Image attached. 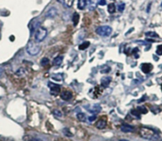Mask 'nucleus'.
<instances>
[{
    "mask_svg": "<svg viewBox=\"0 0 162 141\" xmlns=\"http://www.w3.org/2000/svg\"><path fill=\"white\" fill-rule=\"evenodd\" d=\"M124 9H125V3L121 2V3H120V4L118 5V10H119V11L123 12V10H124Z\"/></svg>",
    "mask_w": 162,
    "mask_h": 141,
    "instance_id": "5701e85b",
    "label": "nucleus"
},
{
    "mask_svg": "<svg viewBox=\"0 0 162 141\" xmlns=\"http://www.w3.org/2000/svg\"><path fill=\"white\" fill-rule=\"evenodd\" d=\"M41 48L33 41H29L26 46V51L30 56H36L40 52Z\"/></svg>",
    "mask_w": 162,
    "mask_h": 141,
    "instance_id": "f03ea898",
    "label": "nucleus"
},
{
    "mask_svg": "<svg viewBox=\"0 0 162 141\" xmlns=\"http://www.w3.org/2000/svg\"><path fill=\"white\" fill-rule=\"evenodd\" d=\"M108 11L110 14H113L115 11V6L114 3H110L108 5Z\"/></svg>",
    "mask_w": 162,
    "mask_h": 141,
    "instance_id": "6ab92c4d",
    "label": "nucleus"
},
{
    "mask_svg": "<svg viewBox=\"0 0 162 141\" xmlns=\"http://www.w3.org/2000/svg\"><path fill=\"white\" fill-rule=\"evenodd\" d=\"M161 7H162V3H161Z\"/></svg>",
    "mask_w": 162,
    "mask_h": 141,
    "instance_id": "2f4dec72",
    "label": "nucleus"
},
{
    "mask_svg": "<svg viewBox=\"0 0 162 141\" xmlns=\"http://www.w3.org/2000/svg\"><path fill=\"white\" fill-rule=\"evenodd\" d=\"M63 62V57H57L56 58H55L53 64L55 65H60Z\"/></svg>",
    "mask_w": 162,
    "mask_h": 141,
    "instance_id": "aec40b11",
    "label": "nucleus"
},
{
    "mask_svg": "<svg viewBox=\"0 0 162 141\" xmlns=\"http://www.w3.org/2000/svg\"><path fill=\"white\" fill-rule=\"evenodd\" d=\"M112 32V29L108 26H99L96 29V33L101 37H108Z\"/></svg>",
    "mask_w": 162,
    "mask_h": 141,
    "instance_id": "20e7f679",
    "label": "nucleus"
},
{
    "mask_svg": "<svg viewBox=\"0 0 162 141\" xmlns=\"http://www.w3.org/2000/svg\"><path fill=\"white\" fill-rule=\"evenodd\" d=\"M146 36H149V37H158V35L156 33H153V32H148V33H146Z\"/></svg>",
    "mask_w": 162,
    "mask_h": 141,
    "instance_id": "b1692460",
    "label": "nucleus"
},
{
    "mask_svg": "<svg viewBox=\"0 0 162 141\" xmlns=\"http://www.w3.org/2000/svg\"><path fill=\"white\" fill-rule=\"evenodd\" d=\"M98 5H100V6H104V5H106V0H100L98 2Z\"/></svg>",
    "mask_w": 162,
    "mask_h": 141,
    "instance_id": "cd10ccee",
    "label": "nucleus"
},
{
    "mask_svg": "<svg viewBox=\"0 0 162 141\" xmlns=\"http://www.w3.org/2000/svg\"><path fill=\"white\" fill-rule=\"evenodd\" d=\"M120 129L123 132H131L134 131V127H132L129 125H123L120 127Z\"/></svg>",
    "mask_w": 162,
    "mask_h": 141,
    "instance_id": "9b49d317",
    "label": "nucleus"
},
{
    "mask_svg": "<svg viewBox=\"0 0 162 141\" xmlns=\"http://www.w3.org/2000/svg\"><path fill=\"white\" fill-rule=\"evenodd\" d=\"M120 141H129V140H125V139H123V140H120Z\"/></svg>",
    "mask_w": 162,
    "mask_h": 141,
    "instance_id": "7c9ffc66",
    "label": "nucleus"
},
{
    "mask_svg": "<svg viewBox=\"0 0 162 141\" xmlns=\"http://www.w3.org/2000/svg\"><path fill=\"white\" fill-rule=\"evenodd\" d=\"M48 87L51 89V94L52 95H57L60 92V87L59 85L55 84L52 82H48Z\"/></svg>",
    "mask_w": 162,
    "mask_h": 141,
    "instance_id": "39448f33",
    "label": "nucleus"
},
{
    "mask_svg": "<svg viewBox=\"0 0 162 141\" xmlns=\"http://www.w3.org/2000/svg\"><path fill=\"white\" fill-rule=\"evenodd\" d=\"M47 31L45 28H43V27H39V28L36 29L35 34V40L36 42L40 43L41 41H43V40H45V38L47 37Z\"/></svg>",
    "mask_w": 162,
    "mask_h": 141,
    "instance_id": "7ed1b4c3",
    "label": "nucleus"
},
{
    "mask_svg": "<svg viewBox=\"0 0 162 141\" xmlns=\"http://www.w3.org/2000/svg\"><path fill=\"white\" fill-rule=\"evenodd\" d=\"M152 69H153V66H152L151 64H143L142 65V70L146 74L150 72V70Z\"/></svg>",
    "mask_w": 162,
    "mask_h": 141,
    "instance_id": "1a4fd4ad",
    "label": "nucleus"
},
{
    "mask_svg": "<svg viewBox=\"0 0 162 141\" xmlns=\"http://www.w3.org/2000/svg\"><path fill=\"white\" fill-rule=\"evenodd\" d=\"M111 81H112V79H111L110 77H104L101 79V85L103 86L104 87H107L108 86V85L110 84Z\"/></svg>",
    "mask_w": 162,
    "mask_h": 141,
    "instance_id": "ddd939ff",
    "label": "nucleus"
},
{
    "mask_svg": "<svg viewBox=\"0 0 162 141\" xmlns=\"http://www.w3.org/2000/svg\"><path fill=\"white\" fill-rule=\"evenodd\" d=\"M24 141H44L43 140L38 138V137H33V136H28V135H26L23 137Z\"/></svg>",
    "mask_w": 162,
    "mask_h": 141,
    "instance_id": "f8f14e48",
    "label": "nucleus"
},
{
    "mask_svg": "<svg viewBox=\"0 0 162 141\" xmlns=\"http://www.w3.org/2000/svg\"><path fill=\"white\" fill-rule=\"evenodd\" d=\"M96 127L97 129H104L106 127V120H102V119L100 120L96 124Z\"/></svg>",
    "mask_w": 162,
    "mask_h": 141,
    "instance_id": "4468645a",
    "label": "nucleus"
},
{
    "mask_svg": "<svg viewBox=\"0 0 162 141\" xmlns=\"http://www.w3.org/2000/svg\"><path fill=\"white\" fill-rule=\"evenodd\" d=\"M60 97L64 101H69L73 98V94L70 90H63V91H62Z\"/></svg>",
    "mask_w": 162,
    "mask_h": 141,
    "instance_id": "423d86ee",
    "label": "nucleus"
},
{
    "mask_svg": "<svg viewBox=\"0 0 162 141\" xmlns=\"http://www.w3.org/2000/svg\"><path fill=\"white\" fill-rule=\"evenodd\" d=\"M99 1L100 0H89L87 2V6H88L89 10H93L96 9L97 5H98Z\"/></svg>",
    "mask_w": 162,
    "mask_h": 141,
    "instance_id": "0eeeda50",
    "label": "nucleus"
},
{
    "mask_svg": "<svg viewBox=\"0 0 162 141\" xmlns=\"http://www.w3.org/2000/svg\"><path fill=\"white\" fill-rule=\"evenodd\" d=\"M74 0H58V2H60L61 4H63L66 8H70L72 7V5L74 3Z\"/></svg>",
    "mask_w": 162,
    "mask_h": 141,
    "instance_id": "9d476101",
    "label": "nucleus"
},
{
    "mask_svg": "<svg viewBox=\"0 0 162 141\" xmlns=\"http://www.w3.org/2000/svg\"><path fill=\"white\" fill-rule=\"evenodd\" d=\"M112 1H114V0H112Z\"/></svg>",
    "mask_w": 162,
    "mask_h": 141,
    "instance_id": "473e14b6",
    "label": "nucleus"
},
{
    "mask_svg": "<svg viewBox=\"0 0 162 141\" xmlns=\"http://www.w3.org/2000/svg\"><path fill=\"white\" fill-rule=\"evenodd\" d=\"M89 45H90V43H89V41H85V42H83L78 46V48L80 50H85L86 49Z\"/></svg>",
    "mask_w": 162,
    "mask_h": 141,
    "instance_id": "f3484780",
    "label": "nucleus"
},
{
    "mask_svg": "<svg viewBox=\"0 0 162 141\" xmlns=\"http://www.w3.org/2000/svg\"><path fill=\"white\" fill-rule=\"evenodd\" d=\"M150 141H162V140H161V139H160V138H159V137H158V136H157V137H154V138H153V140H151Z\"/></svg>",
    "mask_w": 162,
    "mask_h": 141,
    "instance_id": "c85d7f7f",
    "label": "nucleus"
},
{
    "mask_svg": "<svg viewBox=\"0 0 162 141\" xmlns=\"http://www.w3.org/2000/svg\"><path fill=\"white\" fill-rule=\"evenodd\" d=\"M139 134L143 139L149 140H153L155 137H157L158 135L156 134V132L153 131V129H150L149 128H141L140 131H139Z\"/></svg>",
    "mask_w": 162,
    "mask_h": 141,
    "instance_id": "f257e3e1",
    "label": "nucleus"
},
{
    "mask_svg": "<svg viewBox=\"0 0 162 141\" xmlns=\"http://www.w3.org/2000/svg\"><path fill=\"white\" fill-rule=\"evenodd\" d=\"M87 6V0H78V7L79 10H84Z\"/></svg>",
    "mask_w": 162,
    "mask_h": 141,
    "instance_id": "2eb2a0df",
    "label": "nucleus"
},
{
    "mask_svg": "<svg viewBox=\"0 0 162 141\" xmlns=\"http://www.w3.org/2000/svg\"><path fill=\"white\" fill-rule=\"evenodd\" d=\"M79 18H80V16L78 13H74L73 15V22H74V26H76L78 25V21H79Z\"/></svg>",
    "mask_w": 162,
    "mask_h": 141,
    "instance_id": "dca6fc26",
    "label": "nucleus"
},
{
    "mask_svg": "<svg viewBox=\"0 0 162 141\" xmlns=\"http://www.w3.org/2000/svg\"><path fill=\"white\" fill-rule=\"evenodd\" d=\"M157 54L158 55H162V45H159L158 46V48H157Z\"/></svg>",
    "mask_w": 162,
    "mask_h": 141,
    "instance_id": "a878e982",
    "label": "nucleus"
},
{
    "mask_svg": "<svg viewBox=\"0 0 162 141\" xmlns=\"http://www.w3.org/2000/svg\"><path fill=\"white\" fill-rule=\"evenodd\" d=\"M96 116H91V117H88V120H89L90 122H92V121H93V120H96Z\"/></svg>",
    "mask_w": 162,
    "mask_h": 141,
    "instance_id": "bb28decb",
    "label": "nucleus"
},
{
    "mask_svg": "<svg viewBox=\"0 0 162 141\" xmlns=\"http://www.w3.org/2000/svg\"><path fill=\"white\" fill-rule=\"evenodd\" d=\"M40 64H41L42 66H45V65L49 64V59H47V58H43L41 59V61H40Z\"/></svg>",
    "mask_w": 162,
    "mask_h": 141,
    "instance_id": "4be33fe9",
    "label": "nucleus"
},
{
    "mask_svg": "<svg viewBox=\"0 0 162 141\" xmlns=\"http://www.w3.org/2000/svg\"><path fill=\"white\" fill-rule=\"evenodd\" d=\"M53 113H54V115L55 116V117H62L63 116V113H62L60 110H59V109H55V110L53 111Z\"/></svg>",
    "mask_w": 162,
    "mask_h": 141,
    "instance_id": "412c9836",
    "label": "nucleus"
},
{
    "mask_svg": "<svg viewBox=\"0 0 162 141\" xmlns=\"http://www.w3.org/2000/svg\"><path fill=\"white\" fill-rule=\"evenodd\" d=\"M57 14H58V12H57L56 8L52 7V8H50V9L47 10L46 14H45V16L47 17V18H54V17L56 16Z\"/></svg>",
    "mask_w": 162,
    "mask_h": 141,
    "instance_id": "6e6552de",
    "label": "nucleus"
},
{
    "mask_svg": "<svg viewBox=\"0 0 162 141\" xmlns=\"http://www.w3.org/2000/svg\"><path fill=\"white\" fill-rule=\"evenodd\" d=\"M2 74H3V69H2V67L0 66V77L2 76Z\"/></svg>",
    "mask_w": 162,
    "mask_h": 141,
    "instance_id": "c756f323",
    "label": "nucleus"
},
{
    "mask_svg": "<svg viewBox=\"0 0 162 141\" xmlns=\"http://www.w3.org/2000/svg\"><path fill=\"white\" fill-rule=\"evenodd\" d=\"M77 118H78V120L82 121V122H85V120H86V117L85 115L83 113H79L77 114Z\"/></svg>",
    "mask_w": 162,
    "mask_h": 141,
    "instance_id": "a211bd4d",
    "label": "nucleus"
},
{
    "mask_svg": "<svg viewBox=\"0 0 162 141\" xmlns=\"http://www.w3.org/2000/svg\"><path fill=\"white\" fill-rule=\"evenodd\" d=\"M63 133L66 135V137H72V134H71V132H70V131H69L67 129H63Z\"/></svg>",
    "mask_w": 162,
    "mask_h": 141,
    "instance_id": "393cba45",
    "label": "nucleus"
}]
</instances>
